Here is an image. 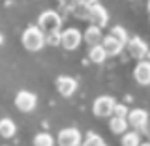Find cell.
Returning <instances> with one entry per match:
<instances>
[{
	"mask_svg": "<svg viewBox=\"0 0 150 146\" xmlns=\"http://www.w3.org/2000/svg\"><path fill=\"white\" fill-rule=\"evenodd\" d=\"M56 90L60 92V96L69 97L77 90V81H75L73 77H68V75H60V77L56 79Z\"/></svg>",
	"mask_w": 150,
	"mask_h": 146,
	"instance_id": "9",
	"label": "cell"
},
{
	"mask_svg": "<svg viewBox=\"0 0 150 146\" xmlns=\"http://www.w3.org/2000/svg\"><path fill=\"white\" fill-rule=\"evenodd\" d=\"M23 45L28 51H40L45 45V36L38 26H28L23 32Z\"/></svg>",
	"mask_w": 150,
	"mask_h": 146,
	"instance_id": "1",
	"label": "cell"
},
{
	"mask_svg": "<svg viewBox=\"0 0 150 146\" xmlns=\"http://www.w3.org/2000/svg\"><path fill=\"white\" fill-rule=\"evenodd\" d=\"M109 36H112L116 41H120L122 45H126V43H128V39H129V37H128V32L124 30V26H115V28L111 30Z\"/></svg>",
	"mask_w": 150,
	"mask_h": 146,
	"instance_id": "19",
	"label": "cell"
},
{
	"mask_svg": "<svg viewBox=\"0 0 150 146\" xmlns=\"http://www.w3.org/2000/svg\"><path fill=\"white\" fill-rule=\"evenodd\" d=\"M15 122H13L11 118H2L0 120V137L4 139H9L15 135Z\"/></svg>",
	"mask_w": 150,
	"mask_h": 146,
	"instance_id": "14",
	"label": "cell"
},
{
	"mask_svg": "<svg viewBox=\"0 0 150 146\" xmlns=\"http://www.w3.org/2000/svg\"><path fill=\"white\" fill-rule=\"evenodd\" d=\"M81 146H107V144H105V140H103L98 133H92V131H90V133L86 135V139L81 140Z\"/></svg>",
	"mask_w": 150,
	"mask_h": 146,
	"instance_id": "18",
	"label": "cell"
},
{
	"mask_svg": "<svg viewBox=\"0 0 150 146\" xmlns=\"http://www.w3.org/2000/svg\"><path fill=\"white\" fill-rule=\"evenodd\" d=\"M133 77H135V81L139 84H143V86H146L150 83V64H148V60H139V64L135 66V69H133Z\"/></svg>",
	"mask_w": 150,
	"mask_h": 146,
	"instance_id": "11",
	"label": "cell"
},
{
	"mask_svg": "<svg viewBox=\"0 0 150 146\" xmlns=\"http://www.w3.org/2000/svg\"><path fill=\"white\" fill-rule=\"evenodd\" d=\"M79 6H92V4H96V0H77Z\"/></svg>",
	"mask_w": 150,
	"mask_h": 146,
	"instance_id": "24",
	"label": "cell"
},
{
	"mask_svg": "<svg viewBox=\"0 0 150 146\" xmlns=\"http://www.w3.org/2000/svg\"><path fill=\"white\" fill-rule=\"evenodd\" d=\"M128 51H129V54L137 60H146V56H148V45L144 43L141 37L128 39Z\"/></svg>",
	"mask_w": 150,
	"mask_h": 146,
	"instance_id": "10",
	"label": "cell"
},
{
	"mask_svg": "<svg viewBox=\"0 0 150 146\" xmlns=\"http://www.w3.org/2000/svg\"><path fill=\"white\" fill-rule=\"evenodd\" d=\"M129 109L126 105H120V103H115V107H112V116H116V118H126Z\"/></svg>",
	"mask_w": 150,
	"mask_h": 146,
	"instance_id": "21",
	"label": "cell"
},
{
	"mask_svg": "<svg viewBox=\"0 0 150 146\" xmlns=\"http://www.w3.org/2000/svg\"><path fill=\"white\" fill-rule=\"evenodd\" d=\"M60 25H62V19H60V15L56 11H53V9H47V11H43L38 17V28H40L43 34L60 30Z\"/></svg>",
	"mask_w": 150,
	"mask_h": 146,
	"instance_id": "2",
	"label": "cell"
},
{
	"mask_svg": "<svg viewBox=\"0 0 150 146\" xmlns=\"http://www.w3.org/2000/svg\"><path fill=\"white\" fill-rule=\"evenodd\" d=\"M83 41V34L77 28H66L64 32H60V45L68 51H75L79 47V43Z\"/></svg>",
	"mask_w": 150,
	"mask_h": 146,
	"instance_id": "5",
	"label": "cell"
},
{
	"mask_svg": "<svg viewBox=\"0 0 150 146\" xmlns=\"http://www.w3.org/2000/svg\"><path fill=\"white\" fill-rule=\"evenodd\" d=\"M43 36H45V43H49V45H60V30L49 32V34H43Z\"/></svg>",
	"mask_w": 150,
	"mask_h": 146,
	"instance_id": "22",
	"label": "cell"
},
{
	"mask_svg": "<svg viewBox=\"0 0 150 146\" xmlns=\"http://www.w3.org/2000/svg\"><path fill=\"white\" fill-rule=\"evenodd\" d=\"M111 129L112 133L120 135V133H126V129H128V122H126V118H116V116H112L111 118Z\"/></svg>",
	"mask_w": 150,
	"mask_h": 146,
	"instance_id": "17",
	"label": "cell"
},
{
	"mask_svg": "<svg viewBox=\"0 0 150 146\" xmlns=\"http://www.w3.org/2000/svg\"><path fill=\"white\" fill-rule=\"evenodd\" d=\"M139 144H141V139H139L137 131H126V133H122V146H139Z\"/></svg>",
	"mask_w": 150,
	"mask_h": 146,
	"instance_id": "16",
	"label": "cell"
},
{
	"mask_svg": "<svg viewBox=\"0 0 150 146\" xmlns=\"http://www.w3.org/2000/svg\"><path fill=\"white\" fill-rule=\"evenodd\" d=\"M36 103H38L36 94H32V92H28V90H21L15 96V107H17L19 111H23V112L34 111L36 109Z\"/></svg>",
	"mask_w": 150,
	"mask_h": 146,
	"instance_id": "6",
	"label": "cell"
},
{
	"mask_svg": "<svg viewBox=\"0 0 150 146\" xmlns=\"http://www.w3.org/2000/svg\"><path fill=\"white\" fill-rule=\"evenodd\" d=\"M83 39L86 41L88 45H98L101 41V28H98V26H94V25H90L84 30V34H83Z\"/></svg>",
	"mask_w": 150,
	"mask_h": 146,
	"instance_id": "13",
	"label": "cell"
},
{
	"mask_svg": "<svg viewBox=\"0 0 150 146\" xmlns=\"http://www.w3.org/2000/svg\"><path fill=\"white\" fill-rule=\"evenodd\" d=\"M101 47L107 53V56H112V54H118L124 45H122L120 41H116L112 36H105V37H101Z\"/></svg>",
	"mask_w": 150,
	"mask_h": 146,
	"instance_id": "12",
	"label": "cell"
},
{
	"mask_svg": "<svg viewBox=\"0 0 150 146\" xmlns=\"http://www.w3.org/2000/svg\"><path fill=\"white\" fill-rule=\"evenodd\" d=\"M126 122H128V126L135 129H141L143 133H148V112L144 109H133L128 112V116H126Z\"/></svg>",
	"mask_w": 150,
	"mask_h": 146,
	"instance_id": "4",
	"label": "cell"
},
{
	"mask_svg": "<svg viewBox=\"0 0 150 146\" xmlns=\"http://www.w3.org/2000/svg\"><path fill=\"white\" fill-rule=\"evenodd\" d=\"M58 4L64 9H75L77 8V0H58Z\"/></svg>",
	"mask_w": 150,
	"mask_h": 146,
	"instance_id": "23",
	"label": "cell"
},
{
	"mask_svg": "<svg viewBox=\"0 0 150 146\" xmlns=\"http://www.w3.org/2000/svg\"><path fill=\"white\" fill-rule=\"evenodd\" d=\"M88 58L92 60L94 64H101V62H105V58H107V53L103 51V47L98 43V45H92L90 47V53H88Z\"/></svg>",
	"mask_w": 150,
	"mask_h": 146,
	"instance_id": "15",
	"label": "cell"
},
{
	"mask_svg": "<svg viewBox=\"0 0 150 146\" xmlns=\"http://www.w3.org/2000/svg\"><path fill=\"white\" fill-rule=\"evenodd\" d=\"M34 146H54V140L49 133H38L34 137Z\"/></svg>",
	"mask_w": 150,
	"mask_h": 146,
	"instance_id": "20",
	"label": "cell"
},
{
	"mask_svg": "<svg viewBox=\"0 0 150 146\" xmlns=\"http://www.w3.org/2000/svg\"><path fill=\"white\" fill-rule=\"evenodd\" d=\"M139 146H150V144H148V142H141Z\"/></svg>",
	"mask_w": 150,
	"mask_h": 146,
	"instance_id": "25",
	"label": "cell"
},
{
	"mask_svg": "<svg viewBox=\"0 0 150 146\" xmlns=\"http://www.w3.org/2000/svg\"><path fill=\"white\" fill-rule=\"evenodd\" d=\"M81 133L75 128H66L60 129L58 133V146H79L81 144Z\"/></svg>",
	"mask_w": 150,
	"mask_h": 146,
	"instance_id": "7",
	"label": "cell"
},
{
	"mask_svg": "<svg viewBox=\"0 0 150 146\" xmlns=\"http://www.w3.org/2000/svg\"><path fill=\"white\" fill-rule=\"evenodd\" d=\"M86 19L92 23L94 26L101 28L107 25V21H109V13H107V9L101 6V4H92V6L86 8Z\"/></svg>",
	"mask_w": 150,
	"mask_h": 146,
	"instance_id": "3",
	"label": "cell"
},
{
	"mask_svg": "<svg viewBox=\"0 0 150 146\" xmlns=\"http://www.w3.org/2000/svg\"><path fill=\"white\" fill-rule=\"evenodd\" d=\"M115 97L111 96H100L94 101V114L96 116H109L112 114V107H115Z\"/></svg>",
	"mask_w": 150,
	"mask_h": 146,
	"instance_id": "8",
	"label": "cell"
}]
</instances>
